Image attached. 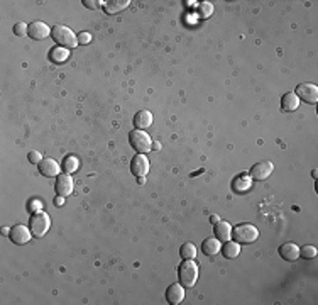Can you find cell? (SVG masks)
<instances>
[{"label": "cell", "mask_w": 318, "mask_h": 305, "mask_svg": "<svg viewBox=\"0 0 318 305\" xmlns=\"http://www.w3.org/2000/svg\"><path fill=\"white\" fill-rule=\"evenodd\" d=\"M198 274H200V268H198L197 261H193V259H183V263L178 268L179 283L185 288H193L197 285Z\"/></svg>", "instance_id": "6da1fadb"}, {"label": "cell", "mask_w": 318, "mask_h": 305, "mask_svg": "<svg viewBox=\"0 0 318 305\" xmlns=\"http://www.w3.org/2000/svg\"><path fill=\"white\" fill-rule=\"evenodd\" d=\"M51 37L56 44L61 46V48L71 49V48H76V46H78V36H76L70 28H66V26H63V24L53 26Z\"/></svg>", "instance_id": "7a4b0ae2"}, {"label": "cell", "mask_w": 318, "mask_h": 305, "mask_svg": "<svg viewBox=\"0 0 318 305\" xmlns=\"http://www.w3.org/2000/svg\"><path fill=\"white\" fill-rule=\"evenodd\" d=\"M49 227H51V219H49L48 214L43 211L32 214L30 222H29V229H30V232H32V236H36V238H44V236L48 234Z\"/></svg>", "instance_id": "3957f363"}, {"label": "cell", "mask_w": 318, "mask_h": 305, "mask_svg": "<svg viewBox=\"0 0 318 305\" xmlns=\"http://www.w3.org/2000/svg\"><path fill=\"white\" fill-rule=\"evenodd\" d=\"M232 238L239 244H251L259 238V231L252 224H239L232 229Z\"/></svg>", "instance_id": "277c9868"}, {"label": "cell", "mask_w": 318, "mask_h": 305, "mask_svg": "<svg viewBox=\"0 0 318 305\" xmlns=\"http://www.w3.org/2000/svg\"><path fill=\"white\" fill-rule=\"evenodd\" d=\"M129 143H130V146L136 150V152H139V154H145V152H149L152 150V139L145 134L144 131H141V129H134V131H130Z\"/></svg>", "instance_id": "5b68a950"}, {"label": "cell", "mask_w": 318, "mask_h": 305, "mask_svg": "<svg viewBox=\"0 0 318 305\" xmlns=\"http://www.w3.org/2000/svg\"><path fill=\"white\" fill-rule=\"evenodd\" d=\"M294 93L300 100H305L306 104L315 105L318 102V87L315 83H301V85L296 87Z\"/></svg>", "instance_id": "8992f818"}, {"label": "cell", "mask_w": 318, "mask_h": 305, "mask_svg": "<svg viewBox=\"0 0 318 305\" xmlns=\"http://www.w3.org/2000/svg\"><path fill=\"white\" fill-rule=\"evenodd\" d=\"M273 170H274V165L271 161H259L251 168V173L249 175H251L252 180L262 182V180H267V178L271 177Z\"/></svg>", "instance_id": "52a82bcc"}, {"label": "cell", "mask_w": 318, "mask_h": 305, "mask_svg": "<svg viewBox=\"0 0 318 305\" xmlns=\"http://www.w3.org/2000/svg\"><path fill=\"white\" fill-rule=\"evenodd\" d=\"M28 36L34 41H43L48 36H51V28L43 21H34L29 24Z\"/></svg>", "instance_id": "ba28073f"}, {"label": "cell", "mask_w": 318, "mask_h": 305, "mask_svg": "<svg viewBox=\"0 0 318 305\" xmlns=\"http://www.w3.org/2000/svg\"><path fill=\"white\" fill-rule=\"evenodd\" d=\"M10 241L17 246H22V244H28L32 238V232H30L29 227L22 226V224H17V226L10 227Z\"/></svg>", "instance_id": "9c48e42d"}, {"label": "cell", "mask_w": 318, "mask_h": 305, "mask_svg": "<svg viewBox=\"0 0 318 305\" xmlns=\"http://www.w3.org/2000/svg\"><path fill=\"white\" fill-rule=\"evenodd\" d=\"M73 188H75V182L68 173L58 175V180H56L55 190L58 197H68L73 193Z\"/></svg>", "instance_id": "30bf717a"}, {"label": "cell", "mask_w": 318, "mask_h": 305, "mask_svg": "<svg viewBox=\"0 0 318 305\" xmlns=\"http://www.w3.org/2000/svg\"><path fill=\"white\" fill-rule=\"evenodd\" d=\"M130 171L136 175L137 178L139 177H145L149 171V159L145 154H136L130 161Z\"/></svg>", "instance_id": "8fae6325"}, {"label": "cell", "mask_w": 318, "mask_h": 305, "mask_svg": "<svg viewBox=\"0 0 318 305\" xmlns=\"http://www.w3.org/2000/svg\"><path fill=\"white\" fill-rule=\"evenodd\" d=\"M166 300L171 305H178L185 300V287L181 283H173L166 290Z\"/></svg>", "instance_id": "7c38bea8"}, {"label": "cell", "mask_w": 318, "mask_h": 305, "mask_svg": "<svg viewBox=\"0 0 318 305\" xmlns=\"http://www.w3.org/2000/svg\"><path fill=\"white\" fill-rule=\"evenodd\" d=\"M37 166H39V173L43 175V177H46V178L58 177L59 170H61V166L53 158H44Z\"/></svg>", "instance_id": "4fadbf2b"}, {"label": "cell", "mask_w": 318, "mask_h": 305, "mask_svg": "<svg viewBox=\"0 0 318 305\" xmlns=\"http://www.w3.org/2000/svg\"><path fill=\"white\" fill-rule=\"evenodd\" d=\"M279 254L285 261H296L298 256H300V247L296 246L294 243H286L279 247Z\"/></svg>", "instance_id": "5bb4252c"}, {"label": "cell", "mask_w": 318, "mask_h": 305, "mask_svg": "<svg viewBox=\"0 0 318 305\" xmlns=\"http://www.w3.org/2000/svg\"><path fill=\"white\" fill-rule=\"evenodd\" d=\"M213 232H215V238L218 239V241L225 243L232 238V226L227 222V220H218V222L215 224Z\"/></svg>", "instance_id": "9a60e30c"}, {"label": "cell", "mask_w": 318, "mask_h": 305, "mask_svg": "<svg viewBox=\"0 0 318 305\" xmlns=\"http://www.w3.org/2000/svg\"><path fill=\"white\" fill-rule=\"evenodd\" d=\"M251 185H252L251 175L242 173V175H239V177H235V180L232 182V190L235 193H244L251 188Z\"/></svg>", "instance_id": "2e32d148"}, {"label": "cell", "mask_w": 318, "mask_h": 305, "mask_svg": "<svg viewBox=\"0 0 318 305\" xmlns=\"http://www.w3.org/2000/svg\"><path fill=\"white\" fill-rule=\"evenodd\" d=\"M220 249H222V244L217 238H208L202 243V253L210 258H213L215 254L220 253Z\"/></svg>", "instance_id": "e0dca14e"}, {"label": "cell", "mask_w": 318, "mask_h": 305, "mask_svg": "<svg viewBox=\"0 0 318 305\" xmlns=\"http://www.w3.org/2000/svg\"><path fill=\"white\" fill-rule=\"evenodd\" d=\"M300 107V98L296 97L294 92H288V93L283 95L281 98V109L285 112H294V110Z\"/></svg>", "instance_id": "ac0fdd59"}, {"label": "cell", "mask_w": 318, "mask_h": 305, "mask_svg": "<svg viewBox=\"0 0 318 305\" xmlns=\"http://www.w3.org/2000/svg\"><path fill=\"white\" fill-rule=\"evenodd\" d=\"M151 124H152V114L149 112V110H139V112L136 114V117H134V125H136V129L144 131V129H147Z\"/></svg>", "instance_id": "d6986e66"}, {"label": "cell", "mask_w": 318, "mask_h": 305, "mask_svg": "<svg viewBox=\"0 0 318 305\" xmlns=\"http://www.w3.org/2000/svg\"><path fill=\"white\" fill-rule=\"evenodd\" d=\"M222 254H224L225 259H235L240 254V244L235 241H225V244L222 246Z\"/></svg>", "instance_id": "ffe728a7"}, {"label": "cell", "mask_w": 318, "mask_h": 305, "mask_svg": "<svg viewBox=\"0 0 318 305\" xmlns=\"http://www.w3.org/2000/svg\"><path fill=\"white\" fill-rule=\"evenodd\" d=\"M68 58H70V49L66 48H61V46H55V48L49 51V60L56 64H61L64 63Z\"/></svg>", "instance_id": "44dd1931"}, {"label": "cell", "mask_w": 318, "mask_h": 305, "mask_svg": "<svg viewBox=\"0 0 318 305\" xmlns=\"http://www.w3.org/2000/svg\"><path fill=\"white\" fill-rule=\"evenodd\" d=\"M129 3H130L129 0H110V2H105V5H103V10H105L107 14L114 15V14L122 12L124 9H127Z\"/></svg>", "instance_id": "7402d4cb"}, {"label": "cell", "mask_w": 318, "mask_h": 305, "mask_svg": "<svg viewBox=\"0 0 318 305\" xmlns=\"http://www.w3.org/2000/svg\"><path fill=\"white\" fill-rule=\"evenodd\" d=\"M61 168L64 170V173L71 175L73 171H76L80 168L78 158H75V156H66V158L63 159V165H61Z\"/></svg>", "instance_id": "603a6c76"}, {"label": "cell", "mask_w": 318, "mask_h": 305, "mask_svg": "<svg viewBox=\"0 0 318 305\" xmlns=\"http://www.w3.org/2000/svg\"><path fill=\"white\" fill-rule=\"evenodd\" d=\"M197 15L200 19H208L213 15V3L210 2H200L197 7Z\"/></svg>", "instance_id": "cb8c5ba5"}, {"label": "cell", "mask_w": 318, "mask_h": 305, "mask_svg": "<svg viewBox=\"0 0 318 305\" xmlns=\"http://www.w3.org/2000/svg\"><path fill=\"white\" fill-rule=\"evenodd\" d=\"M179 254H181L183 259H195L197 256V246L193 243H185L179 249Z\"/></svg>", "instance_id": "d4e9b609"}, {"label": "cell", "mask_w": 318, "mask_h": 305, "mask_svg": "<svg viewBox=\"0 0 318 305\" xmlns=\"http://www.w3.org/2000/svg\"><path fill=\"white\" fill-rule=\"evenodd\" d=\"M300 256H303L305 259H313V258H317V247L315 246H303V247H300Z\"/></svg>", "instance_id": "484cf974"}, {"label": "cell", "mask_w": 318, "mask_h": 305, "mask_svg": "<svg viewBox=\"0 0 318 305\" xmlns=\"http://www.w3.org/2000/svg\"><path fill=\"white\" fill-rule=\"evenodd\" d=\"M29 30V26L26 24V22H17V24L14 26V34L15 36H26Z\"/></svg>", "instance_id": "4316f807"}, {"label": "cell", "mask_w": 318, "mask_h": 305, "mask_svg": "<svg viewBox=\"0 0 318 305\" xmlns=\"http://www.w3.org/2000/svg\"><path fill=\"white\" fill-rule=\"evenodd\" d=\"M29 163H32V165H39L41 161H43V156H41V152H37V151H30L29 152Z\"/></svg>", "instance_id": "83f0119b"}, {"label": "cell", "mask_w": 318, "mask_h": 305, "mask_svg": "<svg viewBox=\"0 0 318 305\" xmlns=\"http://www.w3.org/2000/svg\"><path fill=\"white\" fill-rule=\"evenodd\" d=\"M102 3H103V2H100V0H83V5H85L87 9H91V10L98 9V7H100Z\"/></svg>", "instance_id": "f1b7e54d"}, {"label": "cell", "mask_w": 318, "mask_h": 305, "mask_svg": "<svg viewBox=\"0 0 318 305\" xmlns=\"http://www.w3.org/2000/svg\"><path fill=\"white\" fill-rule=\"evenodd\" d=\"M91 41L90 32H80L78 34V44H88Z\"/></svg>", "instance_id": "f546056e"}, {"label": "cell", "mask_w": 318, "mask_h": 305, "mask_svg": "<svg viewBox=\"0 0 318 305\" xmlns=\"http://www.w3.org/2000/svg\"><path fill=\"white\" fill-rule=\"evenodd\" d=\"M30 211L32 212H39L41 211V202L39 200H34V202H30Z\"/></svg>", "instance_id": "4dcf8cb0"}, {"label": "cell", "mask_w": 318, "mask_h": 305, "mask_svg": "<svg viewBox=\"0 0 318 305\" xmlns=\"http://www.w3.org/2000/svg\"><path fill=\"white\" fill-rule=\"evenodd\" d=\"M152 150H156V151L161 150V143H159V141H154V143H152Z\"/></svg>", "instance_id": "1f68e13d"}, {"label": "cell", "mask_w": 318, "mask_h": 305, "mask_svg": "<svg viewBox=\"0 0 318 305\" xmlns=\"http://www.w3.org/2000/svg\"><path fill=\"white\" fill-rule=\"evenodd\" d=\"M218 220H220V219H218V215H215V214H213V215L210 217V222H212V224H217Z\"/></svg>", "instance_id": "d6a6232c"}, {"label": "cell", "mask_w": 318, "mask_h": 305, "mask_svg": "<svg viewBox=\"0 0 318 305\" xmlns=\"http://www.w3.org/2000/svg\"><path fill=\"white\" fill-rule=\"evenodd\" d=\"M55 202H56V205H63V202H64V197H58Z\"/></svg>", "instance_id": "836d02e7"}, {"label": "cell", "mask_w": 318, "mask_h": 305, "mask_svg": "<svg viewBox=\"0 0 318 305\" xmlns=\"http://www.w3.org/2000/svg\"><path fill=\"white\" fill-rule=\"evenodd\" d=\"M2 234H3V236H9V234H10V229H9V227H3V229H2Z\"/></svg>", "instance_id": "e575fe53"}, {"label": "cell", "mask_w": 318, "mask_h": 305, "mask_svg": "<svg viewBox=\"0 0 318 305\" xmlns=\"http://www.w3.org/2000/svg\"><path fill=\"white\" fill-rule=\"evenodd\" d=\"M137 182H139L141 185H144V183H145V177H139V178H137Z\"/></svg>", "instance_id": "d590c367"}]
</instances>
